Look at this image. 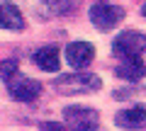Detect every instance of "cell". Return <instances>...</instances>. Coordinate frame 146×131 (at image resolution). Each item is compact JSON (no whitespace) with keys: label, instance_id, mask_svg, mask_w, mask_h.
<instances>
[{"label":"cell","instance_id":"ba28073f","mask_svg":"<svg viewBox=\"0 0 146 131\" xmlns=\"http://www.w3.org/2000/svg\"><path fill=\"white\" fill-rule=\"evenodd\" d=\"M0 27L12 32L25 29V17L15 3H0Z\"/></svg>","mask_w":146,"mask_h":131},{"label":"cell","instance_id":"7a4b0ae2","mask_svg":"<svg viewBox=\"0 0 146 131\" xmlns=\"http://www.w3.org/2000/svg\"><path fill=\"white\" fill-rule=\"evenodd\" d=\"M144 49H146V37L141 32H134V29L122 32L119 37L115 39V44H112V51L122 61H134V58H139V53Z\"/></svg>","mask_w":146,"mask_h":131},{"label":"cell","instance_id":"277c9868","mask_svg":"<svg viewBox=\"0 0 146 131\" xmlns=\"http://www.w3.org/2000/svg\"><path fill=\"white\" fill-rule=\"evenodd\" d=\"M63 117L76 131H95L98 129V112L90 109V107H66Z\"/></svg>","mask_w":146,"mask_h":131},{"label":"cell","instance_id":"8fae6325","mask_svg":"<svg viewBox=\"0 0 146 131\" xmlns=\"http://www.w3.org/2000/svg\"><path fill=\"white\" fill-rule=\"evenodd\" d=\"M15 73H17V61H15V58L0 63V78H3V80H7V83H10V80L15 78Z\"/></svg>","mask_w":146,"mask_h":131},{"label":"cell","instance_id":"9c48e42d","mask_svg":"<svg viewBox=\"0 0 146 131\" xmlns=\"http://www.w3.org/2000/svg\"><path fill=\"white\" fill-rule=\"evenodd\" d=\"M34 63L39 68L49 70V73H56L61 68V56H58V49L56 46H42L39 51L34 53Z\"/></svg>","mask_w":146,"mask_h":131},{"label":"cell","instance_id":"7c38bea8","mask_svg":"<svg viewBox=\"0 0 146 131\" xmlns=\"http://www.w3.org/2000/svg\"><path fill=\"white\" fill-rule=\"evenodd\" d=\"M39 131H66V129H63L58 121H44V124L39 126Z\"/></svg>","mask_w":146,"mask_h":131},{"label":"cell","instance_id":"5b68a950","mask_svg":"<svg viewBox=\"0 0 146 131\" xmlns=\"http://www.w3.org/2000/svg\"><path fill=\"white\" fill-rule=\"evenodd\" d=\"M7 85H10L12 100H20V102H32L36 95L42 92V85L32 78H25V75H15Z\"/></svg>","mask_w":146,"mask_h":131},{"label":"cell","instance_id":"4fadbf2b","mask_svg":"<svg viewBox=\"0 0 146 131\" xmlns=\"http://www.w3.org/2000/svg\"><path fill=\"white\" fill-rule=\"evenodd\" d=\"M141 15H144V17H146V5H144V7H141Z\"/></svg>","mask_w":146,"mask_h":131},{"label":"cell","instance_id":"52a82bcc","mask_svg":"<svg viewBox=\"0 0 146 131\" xmlns=\"http://www.w3.org/2000/svg\"><path fill=\"white\" fill-rule=\"evenodd\" d=\"M115 124L122 129H141L146 126V105H136L115 114Z\"/></svg>","mask_w":146,"mask_h":131},{"label":"cell","instance_id":"3957f363","mask_svg":"<svg viewBox=\"0 0 146 131\" xmlns=\"http://www.w3.org/2000/svg\"><path fill=\"white\" fill-rule=\"evenodd\" d=\"M122 17H124V10L117 5H93L90 7V22H93L98 29L107 32V29H115L117 24L122 22Z\"/></svg>","mask_w":146,"mask_h":131},{"label":"cell","instance_id":"8992f818","mask_svg":"<svg viewBox=\"0 0 146 131\" xmlns=\"http://www.w3.org/2000/svg\"><path fill=\"white\" fill-rule=\"evenodd\" d=\"M95 56V46L88 41H71L66 46V61L71 63L73 68H85Z\"/></svg>","mask_w":146,"mask_h":131},{"label":"cell","instance_id":"30bf717a","mask_svg":"<svg viewBox=\"0 0 146 131\" xmlns=\"http://www.w3.org/2000/svg\"><path fill=\"white\" fill-rule=\"evenodd\" d=\"M115 73L122 80H141L144 73H146V68H144V63H141V58H134V61H122V66Z\"/></svg>","mask_w":146,"mask_h":131},{"label":"cell","instance_id":"6da1fadb","mask_svg":"<svg viewBox=\"0 0 146 131\" xmlns=\"http://www.w3.org/2000/svg\"><path fill=\"white\" fill-rule=\"evenodd\" d=\"M102 80L93 73H68L56 80V90L61 95H76V92H90V90H100Z\"/></svg>","mask_w":146,"mask_h":131}]
</instances>
